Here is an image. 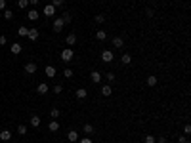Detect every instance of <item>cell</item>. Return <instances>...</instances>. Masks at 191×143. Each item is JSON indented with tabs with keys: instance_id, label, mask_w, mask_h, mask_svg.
<instances>
[{
	"instance_id": "obj_1",
	"label": "cell",
	"mask_w": 191,
	"mask_h": 143,
	"mask_svg": "<svg viewBox=\"0 0 191 143\" xmlns=\"http://www.w3.org/2000/svg\"><path fill=\"white\" fill-rule=\"evenodd\" d=\"M73 57H75V54H73V48H65V50L61 52V59L65 61V63H71Z\"/></svg>"
},
{
	"instance_id": "obj_2",
	"label": "cell",
	"mask_w": 191,
	"mask_h": 143,
	"mask_svg": "<svg viewBox=\"0 0 191 143\" xmlns=\"http://www.w3.org/2000/svg\"><path fill=\"white\" fill-rule=\"evenodd\" d=\"M63 27H65V23H63V19H61V17H58V19L54 21V25H52L54 32H61V31H63Z\"/></svg>"
},
{
	"instance_id": "obj_3",
	"label": "cell",
	"mask_w": 191,
	"mask_h": 143,
	"mask_svg": "<svg viewBox=\"0 0 191 143\" xmlns=\"http://www.w3.org/2000/svg\"><path fill=\"white\" fill-rule=\"evenodd\" d=\"M113 57H115V55H113L111 50H103V52H101V59H103V63H111Z\"/></svg>"
},
{
	"instance_id": "obj_4",
	"label": "cell",
	"mask_w": 191,
	"mask_h": 143,
	"mask_svg": "<svg viewBox=\"0 0 191 143\" xmlns=\"http://www.w3.org/2000/svg\"><path fill=\"white\" fill-rule=\"evenodd\" d=\"M55 11H58V10H55V8L52 6V4L44 6V15H46V17H54V15H55Z\"/></svg>"
},
{
	"instance_id": "obj_5",
	"label": "cell",
	"mask_w": 191,
	"mask_h": 143,
	"mask_svg": "<svg viewBox=\"0 0 191 143\" xmlns=\"http://www.w3.org/2000/svg\"><path fill=\"white\" fill-rule=\"evenodd\" d=\"M27 38L35 42V40L38 38V29H35V27H32V29H29V32H27Z\"/></svg>"
},
{
	"instance_id": "obj_6",
	"label": "cell",
	"mask_w": 191,
	"mask_h": 143,
	"mask_svg": "<svg viewBox=\"0 0 191 143\" xmlns=\"http://www.w3.org/2000/svg\"><path fill=\"white\" fill-rule=\"evenodd\" d=\"M0 141H12V132L10 130H2V132H0Z\"/></svg>"
},
{
	"instance_id": "obj_7",
	"label": "cell",
	"mask_w": 191,
	"mask_h": 143,
	"mask_svg": "<svg viewBox=\"0 0 191 143\" xmlns=\"http://www.w3.org/2000/svg\"><path fill=\"white\" fill-rule=\"evenodd\" d=\"M48 90H50V86H48V84H44V82H40L38 86H36V92H38L40 96H44V93H48Z\"/></svg>"
},
{
	"instance_id": "obj_8",
	"label": "cell",
	"mask_w": 191,
	"mask_h": 143,
	"mask_svg": "<svg viewBox=\"0 0 191 143\" xmlns=\"http://www.w3.org/2000/svg\"><path fill=\"white\" fill-rule=\"evenodd\" d=\"M90 78H92V82H94V84L101 82V73H99V71H92V73H90Z\"/></svg>"
},
{
	"instance_id": "obj_9",
	"label": "cell",
	"mask_w": 191,
	"mask_h": 143,
	"mask_svg": "<svg viewBox=\"0 0 191 143\" xmlns=\"http://www.w3.org/2000/svg\"><path fill=\"white\" fill-rule=\"evenodd\" d=\"M44 75H46L48 78H54V76H55V69L52 67V65H46V69H44Z\"/></svg>"
},
{
	"instance_id": "obj_10",
	"label": "cell",
	"mask_w": 191,
	"mask_h": 143,
	"mask_svg": "<svg viewBox=\"0 0 191 143\" xmlns=\"http://www.w3.org/2000/svg\"><path fill=\"white\" fill-rule=\"evenodd\" d=\"M65 44H67V46H75L76 44V34H67V38H65Z\"/></svg>"
},
{
	"instance_id": "obj_11",
	"label": "cell",
	"mask_w": 191,
	"mask_h": 143,
	"mask_svg": "<svg viewBox=\"0 0 191 143\" xmlns=\"http://www.w3.org/2000/svg\"><path fill=\"white\" fill-rule=\"evenodd\" d=\"M86 96H88V90L86 88H79V90H76V99H86Z\"/></svg>"
},
{
	"instance_id": "obj_12",
	"label": "cell",
	"mask_w": 191,
	"mask_h": 143,
	"mask_svg": "<svg viewBox=\"0 0 191 143\" xmlns=\"http://www.w3.org/2000/svg\"><path fill=\"white\" fill-rule=\"evenodd\" d=\"M25 73L27 75H35L36 73V63H27L25 65Z\"/></svg>"
},
{
	"instance_id": "obj_13",
	"label": "cell",
	"mask_w": 191,
	"mask_h": 143,
	"mask_svg": "<svg viewBox=\"0 0 191 143\" xmlns=\"http://www.w3.org/2000/svg\"><path fill=\"white\" fill-rule=\"evenodd\" d=\"M27 17H29L31 21H36V19L40 17V14H38L36 10H29V11H27Z\"/></svg>"
},
{
	"instance_id": "obj_14",
	"label": "cell",
	"mask_w": 191,
	"mask_h": 143,
	"mask_svg": "<svg viewBox=\"0 0 191 143\" xmlns=\"http://www.w3.org/2000/svg\"><path fill=\"white\" fill-rule=\"evenodd\" d=\"M12 54H14V55L21 54V44H19V42H12Z\"/></svg>"
},
{
	"instance_id": "obj_15",
	"label": "cell",
	"mask_w": 191,
	"mask_h": 143,
	"mask_svg": "<svg viewBox=\"0 0 191 143\" xmlns=\"http://www.w3.org/2000/svg\"><path fill=\"white\" fill-rule=\"evenodd\" d=\"M113 46H115V48H119V50H120V48L124 46V40L120 38V36H115V38H113Z\"/></svg>"
},
{
	"instance_id": "obj_16",
	"label": "cell",
	"mask_w": 191,
	"mask_h": 143,
	"mask_svg": "<svg viewBox=\"0 0 191 143\" xmlns=\"http://www.w3.org/2000/svg\"><path fill=\"white\" fill-rule=\"evenodd\" d=\"M111 93H113V88H111V86H103V88H101V96H103V97H109V96H111Z\"/></svg>"
},
{
	"instance_id": "obj_17",
	"label": "cell",
	"mask_w": 191,
	"mask_h": 143,
	"mask_svg": "<svg viewBox=\"0 0 191 143\" xmlns=\"http://www.w3.org/2000/svg\"><path fill=\"white\" fill-rule=\"evenodd\" d=\"M67 139L71 141V143H75V141H79V134L75 132V130H71V132L67 134Z\"/></svg>"
},
{
	"instance_id": "obj_18",
	"label": "cell",
	"mask_w": 191,
	"mask_h": 143,
	"mask_svg": "<svg viewBox=\"0 0 191 143\" xmlns=\"http://www.w3.org/2000/svg\"><path fill=\"white\" fill-rule=\"evenodd\" d=\"M48 130H50V132H58V130H59V122L58 120H52L50 124H48Z\"/></svg>"
},
{
	"instance_id": "obj_19",
	"label": "cell",
	"mask_w": 191,
	"mask_h": 143,
	"mask_svg": "<svg viewBox=\"0 0 191 143\" xmlns=\"http://www.w3.org/2000/svg\"><path fill=\"white\" fill-rule=\"evenodd\" d=\"M31 126H35V128H38V126H40V116H38V114H32V116H31Z\"/></svg>"
},
{
	"instance_id": "obj_20",
	"label": "cell",
	"mask_w": 191,
	"mask_h": 143,
	"mask_svg": "<svg viewBox=\"0 0 191 143\" xmlns=\"http://www.w3.org/2000/svg\"><path fill=\"white\" fill-rule=\"evenodd\" d=\"M61 19H63V23L65 25H69V23L73 21V15L69 14V11H63V15H61Z\"/></svg>"
},
{
	"instance_id": "obj_21",
	"label": "cell",
	"mask_w": 191,
	"mask_h": 143,
	"mask_svg": "<svg viewBox=\"0 0 191 143\" xmlns=\"http://www.w3.org/2000/svg\"><path fill=\"white\" fill-rule=\"evenodd\" d=\"M120 61H123L124 65H130V63H132V55H130V54H123V55H120Z\"/></svg>"
},
{
	"instance_id": "obj_22",
	"label": "cell",
	"mask_w": 191,
	"mask_h": 143,
	"mask_svg": "<svg viewBox=\"0 0 191 143\" xmlns=\"http://www.w3.org/2000/svg\"><path fill=\"white\" fill-rule=\"evenodd\" d=\"M145 82H147V86H151V88H153V86H157V76L149 75V76H147V80H145Z\"/></svg>"
},
{
	"instance_id": "obj_23",
	"label": "cell",
	"mask_w": 191,
	"mask_h": 143,
	"mask_svg": "<svg viewBox=\"0 0 191 143\" xmlns=\"http://www.w3.org/2000/svg\"><path fill=\"white\" fill-rule=\"evenodd\" d=\"M96 38H97V40H105V38H107V32H105L103 29H99V31L96 32Z\"/></svg>"
},
{
	"instance_id": "obj_24",
	"label": "cell",
	"mask_w": 191,
	"mask_h": 143,
	"mask_svg": "<svg viewBox=\"0 0 191 143\" xmlns=\"http://www.w3.org/2000/svg\"><path fill=\"white\" fill-rule=\"evenodd\" d=\"M82 132L86 134V136H90V134H94V126H92V124H84Z\"/></svg>"
},
{
	"instance_id": "obj_25",
	"label": "cell",
	"mask_w": 191,
	"mask_h": 143,
	"mask_svg": "<svg viewBox=\"0 0 191 143\" xmlns=\"http://www.w3.org/2000/svg\"><path fill=\"white\" fill-rule=\"evenodd\" d=\"M2 11H4V19H6V21L14 19V11H12V10H2Z\"/></svg>"
},
{
	"instance_id": "obj_26",
	"label": "cell",
	"mask_w": 191,
	"mask_h": 143,
	"mask_svg": "<svg viewBox=\"0 0 191 143\" xmlns=\"http://www.w3.org/2000/svg\"><path fill=\"white\" fill-rule=\"evenodd\" d=\"M50 4H52V6H54V8H55V10H58V8H61V6H63V4H65V0H52V2H50Z\"/></svg>"
},
{
	"instance_id": "obj_27",
	"label": "cell",
	"mask_w": 191,
	"mask_h": 143,
	"mask_svg": "<svg viewBox=\"0 0 191 143\" xmlns=\"http://www.w3.org/2000/svg\"><path fill=\"white\" fill-rule=\"evenodd\" d=\"M17 134H19V136H25V134H27V126L25 124H19L17 126Z\"/></svg>"
},
{
	"instance_id": "obj_28",
	"label": "cell",
	"mask_w": 191,
	"mask_h": 143,
	"mask_svg": "<svg viewBox=\"0 0 191 143\" xmlns=\"http://www.w3.org/2000/svg\"><path fill=\"white\" fill-rule=\"evenodd\" d=\"M27 32H29V27H19L17 29V34L19 36H27Z\"/></svg>"
},
{
	"instance_id": "obj_29",
	"label": "cell",
	"mask_w": 191,
	"mask_h": 143,
	"mask_svg": "<svg viewBox=\"0 0 191 143\" xmlns=\"http://www.w3.org/2000/svg\"><path fill=\"white\" fill-rule=\"evenodd\" d=\"M52 92H54L55 96H58V93H61V92H63V86H61V84H55L54 88H52Z\"/></svg>"
},
{
	"instance_id": "obj_30",
	"label": "cell",
	"mask_w": 191,
	"mask_h": 143,
	"mask_svg": "<svg viewBox=\"0 0 191 143\" xmlns=\"http://www.w3.org/2000/svg\"><path fill=\"white\" fill-rule=\"evenodd\" d=\"M50 116L54 118V120H55V118H59V109H52V111H50Z\"/></svg>"
},
{
	"instance_id": "obj_31",
	"label": "cell",
	"mask_w": 191,
	"mask_h": 143,
	"mask_svg": "<svg viewBox=\"0 0 191 143\" xmlns=\"http://www.w3.org/2000/svg\"><path fill=\"white\" fill-rule=\"evenodd\" d=\"M63 76H65V78H71V76H73V69H65V71H63Z\"/></svg>"
},
{
	"instance_id": "obj_32",
	"label": "cell",
	"mask_w": 191,
	"mask_h": 143,
	"mask_svg": "<svg viewBox=\"0 0 191 143\" xmlns=\"http://www.w3.org/2000/svg\"><path fill=\"white\" fill-rule=\"evenodd\" d=\"M17 6L19 8H27L29 6V0H17Z\"/></svg>"
},
{
	"instance_id": "obj_33",
	"label": "cell",
	"mask_w": 191,
	"mask_h": 143,
	"mask_svg": "<svg viewBox=\"0 0 191 143\" xmlns=\"http://www.w3.org/2000/svg\"><path fill=\"white\" fill-rule=\"evenodd\" d=\"M103 21H105V15L103 14H97L96 15V23H103Z\"/></svg>"
},
{
	"instance_id": "obj_34",
	"label": "cell",
	"mask_w": 191,
	"mask_h": 143,
	"mask_svg": "<svg viewBox=\"0 0 191 143\" xmlns=\"http://www.w3.org/2000/svg\"><path fill=\"white\" fill-rule=\"evenodd\" d=\"M189 134H191V126L185 124V126H184V136H189Z\"/></svg>"
},
{
	"instance_id": "obj_35",
	"label": "cell",
	"mask_w": 191,
	"mask_h": 143,
	"mask_svg": "<svg viewBox=\"0 0 191 143\" xmlns=\"http://www.w3.org/2000/svg\"><path fill=\"white\" fill-rule=\"evenodd\" d=\"M105 76H107V80H109V82H113V80L117 78V76H115V73H107Z\"/></svg>"
},
{
	"instance_id": "obj_36",
	"label": "cell",
	"mask_w": 191,
	"mask_h": 143,
	"mask_svg": "<svg viewBox=\"0 0 191 143\" xmlns=\"http://www.w3.org/2000/svg\"><path fill=\"white\" fill-rule=\"evenodd\" d=\"M145 143H155V137L149 134V136H145Z\"/></svg>"
},
{
	"instance_id": "obj_37",
	"label": "cell",
	"mask_w": 191,
	"mask_h": 143,
	"mask_svg": "<svg viewBox=\"0 0 191 143\" xmlns=\"http://www.w3.org/2000/svg\"><path fill=\"white\" fill-rule=\"evenodd\" d=\"M178 143H187V136H180L178 137Z\"/></svg>"
},
{
	"instance_id": "obj_38",
	"label": "cell",
	"mask_w": 191,
	"mask_h": 143,
	"mask_svg": "<svg viewBox=\"0 0 191 143\" xmlns=\"http://www.w3.org/2000/svg\"><path fill=\"white\" fill-rule=\"evenodd\" d=\"M145 15H147V17H153V15H155V10H151V8H149V10L145 11Z\"/></svg>"
},
{
	"instance_id": "obj_39",
	"label": "cell",
	"mask_w": 191,
	"mask_h": 143,
	"mask_svg": "<svg viewBox=\"0 0 191 143\" xmlns=\"http://www.w3.org/2000/svg\"><path fill=\"white\" fill-rule=\"evenodd\" d=\"M79 143H94V141H92V139H90V137H88V136H86V137H82V139H80Z\"/></svg>"
},
{
	"instance_id": "obj_40",
	"label": "cell",
	"mask_w": 191,
	"mask_h": 143,
	"mask_svg": "<svg viewBox=\"0 0 191 143\" xmlns=\"http://www.w3.org/2000/svg\"><path fill=\"white\" fill-rule=\"evenodd\" d=\"M155 143H166V137H164V136H161V137H157V139H155Z\"/></svg>"
},
{
	"instance_id": "obj_41",
	"label": "cell",
	"mask_w": 191,
	"mask_h": 143,
	"mask_svg": "<svg viewBox=\"0 0 191 143\" xmlns=\"http://www.w3.org/2000/svg\"><path fill=\"white\" fill-rule=\"evenodd\" d=\"M6 42H8V40H6V36H4V34H0V46H4Z\"/></svg>"
},
{
	"instance_id": "obj_42",
	"label": "cell",
	"mask_w": 191,
	"mask_h": 143,
	"mask_svg": "<svg viewBox=\"0 0 191 143\" xmlns=\"http://www.w3.org/2000/svg\"><path fill=\"white\" fill-rule=\"evenodd\" d=\"M0 10H6V0H0Z\"/></svg>"
},
{
	"instance_id": "obj_43",
	"label": "cell",
	"mask_w": 191,
	"mask_h": 143,
	"mask_svg": "<svg viewBox=\"0 0 191 143\" xmlns=\"http://www.w3.org/2000/svg\"><path fill=\"white\" fill-rule=\"evenodd\" d=\"M40 0H29V4H38Z\"/></svg>"
},
{
	"instance_id": "obj_44",
	"label": "cell",
	"mask_w": 191,
	"mask_h": 143,
	"mask_svg": "<svg viewBox=\"0 0 191 143\" xmlns=\"http://www.w3.org/2000/svg\"><path fill=\"white\" fill-rule=\"evenodd\" d=\"M4 143H12V141H4Z\"/></svg>"
},
{
	"instance_id": "obj_45",
	"label": "cell",
	"mask_w": 191,
	"mask_h": 143,
	"mask_svg": "<svg viewBox=\"0 0 191 143\" xmlns=\"http://www.w3.org/2000/svg\"><path fill=\"white\" fill-rule=\"evenodd\" d=\"M151 2H153V0H151Z\"/></svg>"
}]
</instances>
